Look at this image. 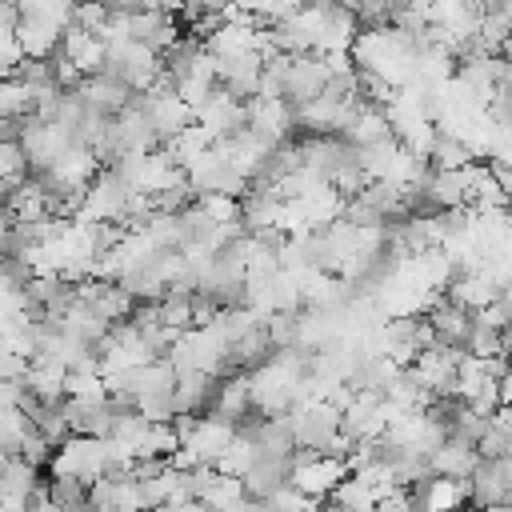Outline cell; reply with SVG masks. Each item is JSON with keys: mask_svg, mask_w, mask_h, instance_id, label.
I'll use <instances>...</instances> for the list:
<instances>
[{"mask_svg": "<svg viewBox=\"0 0 512 512\" xmlns=\"http://www.w3.org/2000/svg\"><path fill=\"white\" fill-rule=\"evenodd\" d=\"M48 492V508H84L88 504V480L72 476V472H52L44 480Z\"/></svg>", "mask_w": 512, "mask_h": 512, "instance_id": "1", "label": "cell"}, {"mask_svg": "<svg viewBox=\"0 0 512 512\" xmlns=\"http://www.w3.org/2000/svg\"><path fill=\"white\" fill-rule=\"evenodd\" d=\"M28 432H32V420L24 416V408L20 404H0V452L4 456L20 452Z\"/></svg>", "mask_w": 512, "mask_h": 512, "instance_id": "2", "label": "cell"}, {"mask_svg": "<svg viewBox=\"0 0 512 512\" xmlns=\"http://www.w3.org/2000/svg\"><path fill=\"white\" fill-rule=\"evenodd\" d=\"M28 172V160H24V148H20V140H12V136H0V184H12V180H20Z\"/></svg>", "mask_w": 512, "mask_h": 512, "instance_id": "3", "label": "cell"}]
</instances>
